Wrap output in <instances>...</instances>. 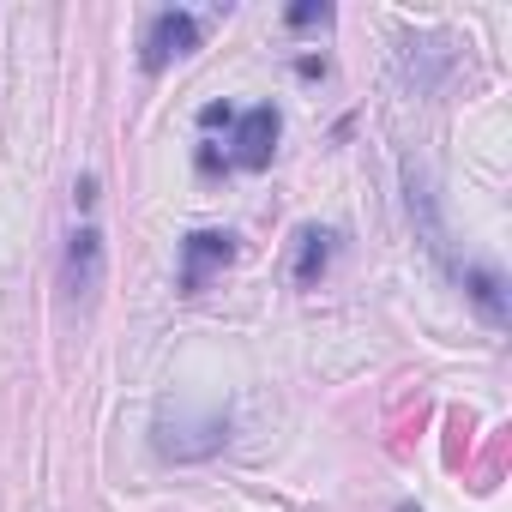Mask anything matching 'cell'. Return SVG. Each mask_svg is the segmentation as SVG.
I'll list each match as a JSON object with an SVG mask.
<instances>
[{
    "mask_svg": "<svg viewBox=\"0 0 512 512\" xmlns=\"http://www.w3.org/2000/svg\"><path fill=\"white\" fill-rule=\"evenodd\" d=\"M223 440H229V416L223 410H199V416H157V428H151V446H157V458H175V464H193V458H211V452H223Z\"/></svg>",
    "mask_w": 512,
    "mask_h": 512,
    "instance_id": "1",
    "label": "cell"
},
{
    "mask_svg": "<svg viewBox=\"0 0 512 512\" xmlns=\"http://www.w3.org/2000/svg\"><path fill=\"white\" fill-rule=\"evenodd\" d=\"M235 260V235L229 229H193L187 241H181V296H199L205 284H211V272H223Z\"/></svg>",
    "mask_w": 512,
    "mask_h": 512,
    "instance_id": "2",
    "label": "cell"
},
{
    "mask_svg": "<svg viewBox=\"0 0 512 512\" xmlns=\"http://www.w3.org/2000/svg\"><path fill=\"white\" fill-rule=\"evenodd\" d=\"M193 49H199V19L181 13V7H169V13H157L151 31H145V73H163L169 61H181V55H193Z\"/></svg>",
    "mask_w": 512,
    "mask_h": 512,
    "instance_id": "3",
    "label": "cell"
},
{
    "mask_svg": "<svg viewBox=\"0 0 512 512\" xmlns=\"http://www.w3.org/2000/svg\"><path fill=\"white\" fill-rule=\"evenodd\" d=\"M278 133H284V115H278L272 103L235 115V163H241V169H266L272 151H278Z\"/></svg>",
    "mask_w": 512,
    "mask_h": 512,
    "instance_id": "4",
    "label": "cell"
},
{
    "mask_svg": "<svg viewBox=\"0 0 512 512\" xmlns=\"http://www.w3.org/2000/svg\"><path fill=\"white\" fill-rule=\"evenodd\" d=\"M67 290L73 302H91L103 290V229L97 223H79L67 241Z\"/></svg>",
    "mask_w": 512,
    "mask_h": 512,
    "instance_id": "5",
    "label": "cell"
},
{
    "mask_svg": "<svg viewBox=\"0 0 512 512\" xmlns=\"http://www.w3.org/2000/svg\"><path fill=\"white\" fill-rule=\"evenodd\" d=\"M458 284L470 296V308L488 320V326H512V302H506V278L494 266H458Z\"/></svg>",
    "mask_w": 512,
    "mask_h": 512,
    "instance_id": "6",
    "label": "cell"
},
{
    "mask_svg": "<svg viewBox=\"0 0 512 512\" xmlns=\"http://www.w3.org/2000/svg\"><path fill=\"white\" fill-rule=\"evenodd\" d=\"M332 247H338V235H332V229H320V223H308V229L296 235V266H290V278H296L302 290H314V284L326 278Z\"/></svg>",
    "mask_w": 512,
    "mask_h": 512,
    "instance_id": "7",
    "label": "cell"
},
{
    "mask_svg": "<svg viewBox=\"0 0 512 512\" xmlns=\"http://www.w3.org/2000/svg\"><path fill=\"white\" fill-rule=\"evenodd\" d=\"M284 19H290V31H308V25H326L332 7H326V0H302V7H290Z\"/></svg>",
    "mask_w": 512,
    "mask_h": 512,
    "instance_id": "8",
    "label": "cell"
},
{
    "mask_svg": "<svg viewBox=\"0 0 512 512\" xmlns=\"http://www.w3.org/2000/svg\"><path fill=\"white\" fill-rule=\"evenodd\" d=\"M199 127H235V109L229 103H205L199 109Z\"/></svg>",
    "mask_w": 512,
    "mask_h": 512,
    "instance_id": "9",
    "label": "cell"
},
{
    "mask_svg": "<svg viewBox=\"0 0 512 512\" xmlns=\"http://www.w3.org/2000/svg\"><path fill=\"white\" fill-rule=\"evenodd\" d=\"M199 169H205V175H217V169H223V157H217V145H199Z\"/></svg>",
    "mask_w": 512,
    "mask_h": 512,
    "instance_id": "10",
    "label": "cell"
},
{
    "mask_svg": "<svg viewBox=\"0 0 512 512\" xmlns=\"http://www.w3.org/2000/svg\"><path fill=\"white\" fill-rule=\"evenodd\" d=\"M73 199H79V205H91V199H97V175H85V181L73 187Z\"/></svg>",
    "mask_w": 512,
    "mask_h": 512,
    "instance_id": "11",
    "label": "cell"
},
{
    "mask_svg": "<svg viewBox=\"0 0 512 512\" xmlns=\"http://www.w3.org/2000/svg\"><path fill=\"white\" fill-rule=\"evenodd\" d=\"M398 512H416V506H398Z\"/></svg>",
    "mask_w": 512,
    "mask_h": 512,
    "instance_id": "12",
    "label": "cell"
}]
</instances>
